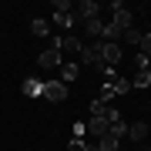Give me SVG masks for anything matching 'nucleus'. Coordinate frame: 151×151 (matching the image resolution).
Returning a JSON list of instances; mask_svg holds the SVG:
<instances>
[{
	"label": "nucleus",
	"mask_w": 151,
	"mask_h": 151,
	"mask_svg": "<svg viewBox=\"0 0 151 151\" xmlns=\"http://www.w3.org/2000/svg\"><path fill=\"white\" fill-rule=\"evenodd\" d=\"M54 50H60V57L64 54H81V40L77 37H54Z\"/></svg>",
	"instance_id": "5"
},
{
	"label": "nucleus",
	"mask_w": 151,
	"mask_h": 151,
	"mask_svg": "<svg viewBox=\"0 0 151 151\" xmlns=\"http://www.w3.org/2000/svg\"><path fill=\"white\" fill-rule=\"evenodd\" d=\"M84 30L91 34V37H97V40H101V30H104V20H101V17H94V20H87V24H84Z\"/></svg>",
	"instance_id": "15"
},
{
	"label": "nucleus",
	"mask_w": 151,
	"mask_h": 151,
	"mask_svg": "<svg viewBox=\"0 0 151 151\" xmlns=\"http://www.w3.org/2000/svg\"><path fill=\"white\" fill-rule=\"evenodd\" d=\"M84 134H87V124L77 121V124H74V138H84Z\"/></svg>",
	"instance_id": "26"
},
{
	"label": "nucleus",
	"mask_w": 151,
	"mask_h": 151,
	"mask_svg": "<svg viewBox=\"0 0 151 151\" xmlns=\"http://www.w3.org/2000/svg\"><path fill=\"white\" fill-rule=\"evenodd\" d=\"M108 134L111 138H128V124H124V118H118V121H111V128H108Z\"/></svg>",
	"instance_id": "13"
},
{
	"label": "nucleus",
	"mask_w": 151,
	"mask_h": 151,
	"mask_svg": "<svg viewBox=\"0 0 151 151\" xmlns=\"http://www.w3.org/2000/svg\"><path fill=\"white\" fill-rule=\"evenodd\" d=\"M70 10H74L70 0H54V14H70Z\"/></svg>",
	"instance_id": "21"
},
{
	"label": "nucleus",
	"mask_w": 151,
	"mask_h": 151,
	"mask_svg": "<svg viewBox=\"0 0 151 151\" xmlns=\"http://www.w3.org/2000/svg\"><path fill=\"white\" fill-rule=\"evenodd\" d=\"M97 10H101V7H97L94 0H81V7H77V14H81V20H84V24H87V20H94Z\"/></svg>",
	"instance_id": "9"
},
{
	"label": "nucleus",
	"mask_w": 151,
	"mask_h": 151,
	"mask_svg": "<svg viewBox=\"0 0 151 151\" xmlns=\"http://www.w3.org/2000/svg\"><path fill=\"white\" fill-rule=\"evenodd\" d=\"M148 84H151V70H138L131 81V87H148Z\"/></svg>",
	"instance_id": "17"
},
{
	"label": "nucleus",
	"mask_w": 151,
	"mask_h": 151,
	"mask_svg": "<svg viewBox=\"0 0 151 151\" xmlns=\"http://www.w3.org/2000/svg\"><path fill=\"white\" fill-rule=\"evenodd\" d=\"M128 138H131V141H145V138H148V124H145V121L128 124Z\"/></svg>",
	"instance_id": "10"
},
{
	"label": "nucleus",
	"mask_w": 151,
	"mask_h": 151,
	"mask_svg": "<svg viewBox=\"0 0 151 151\" xmlns=\"http://www.w3.org/2000/svg\"><path fill=\"white\" fill-rule=\"evenodd\" d=\"M134 67H138V70H148V67H151V57H145V54H134Z\"/></svg>",
	"instance_id": "24"
},
{
	"label": "nucleus",
	"mask_w": 151,
	"mask_h": 151,
	"mask_svg": "<svg viewBox=\"0 0 151 151\" xmlns=\"http://www.w3.org/2000/svg\"><path fill=\"white\" fill-rule=\"evenodd\" d=\"M81 151H97V141H94V145H91V141H84V145H81Z\"/></svg>",
	"instance_id": "27"
},
{
	"label": "nucleus",
	"mask_w": 151,
	"mask_h": 151,
	"mask_svg": "<svg viewBox=\"0 0 151 151\" xmlns=\"http://www.w3.org/2000/svg\"><path fill=\"white\" fill-rule=\"evenodd\" d=\"M81 145H84V138H70L67 141V151H81Z\"/></svg>",
	"instance_id": "25"
},
{
	"label": "nucleus",
	"mask_w": 151,
	"mask_h": 151,
	"mask_svg": "<svg viewBox=\"0 0 151 151\" xmlns=\"http://www.w3.org/2000/svg\"><path fill=\"white\" fill-rule=\"evenodd\" d=\"M67 84H60V81H44V97L47 101H54V104H60V101H67Z\"/></svg>",
	"instance_id": "1"
},
{
	"label": "nucleus",
	"mask_w": 151,
	"mask_h": 151,
	"mask_svg": "<svg viewBox=\"0 0 151 151\" xmlns=\"http://www.w3.org/2000/svg\"><path fill=\"white\" fill-rule=\"evenodd\" d=\"M124 44H128V47H138V44H141V30L138 27H131V30H124V37H121Z\"/></svg>",
	"instance_id": "16"
},
{
	"label": "nucleus",
	"mask_w": 151,
	"mask_h": 151,
	"mask_svg": "<svg viewBox=\"0 0 151 151\" xmlns=\"http://www.w3.org/2000/svg\"><path fill=\"white\" fill-rule=\"evenodd\" d=\"M138 54L151 57V34H141V44H138Z\"/></svg>",
	"instance_id": "20"
},
{
	"label": "nucleus",
	"mask_w": 151,
	"mask_h": 151,
	"mask_svg": "<svg viewBox=\"0 0 151 151\" xmlns=\"http://www.w3.org/2000/svg\"><path fill=\"white\" fill-rule=\"evenodd\" d=\"M114 64H121V44L101 40V67H114Z\"/></svg>",
	"instance_id": "3"
},
{
	"label": "nucleus",
	"mask_w": 151,
	"mask_h": 151,
	"mask_svg": "<svg viewBox=\"0 0 151 151\" xmlns=\"http://www.w3.org/2000/svg\"><path fill=\"white\" fill-rule=\"evenodd\" d=\"M108 128H111V121H108V118H91V121H87V134L97 138V141L108 134Z\"/></svg>",
	"instance_id": "6"
},
{
	"label": "nucleus",
	"mask_w": 151,
	"mask_h": 151,
	"mask_svg": "<svg viewBox=\"0 0 151 151\" xmlns=\"http://www.w3.org/2000/svg\"><path fill=\"white\" fill-rule=\"evenodd\" d=\"M111 97H118V94H114V84H108V81H104V84H101V101L108 104Z\"/></svg>",
	"instance_id": "23"
},
{
	"label": "nucleus",
	"mask_w": 151,
	"mask_h": 151,
	"mask_svg": "<svg viewBox=\"0 0 151 151\" xmlns=\"http://www.w3.org/2000/svg\"><path fill=\"white\" fill-rule=\"evenodd\" d=\"M148 151H151V148H148Z\"/></svg>",
	"instance_id": "28"
},
{
	"label": "nucleus",
	"mask_w": 151,
	"mask_h": 151,
	"mask_svg": "<svg viewBox=\"0 0 151 151\" xmlns=\"http://www.w3.org/2000/svg\"><path fill=\"white\" fill-rule=\"evenodd\" d=\"M81 64L87 67H101V40H94V44H87V47H81Z\"/></svg>",
	"instance_id": "2"
},
{
	"label": "nucleus",
	"mask_w": 151,
	"mask_h": 151,
	"mask_svg": "<svg viewBox=\"0 0 151 151\" xmlns=\"http://www.w3.org/2000/svg\"><path fill=\"white\" fill-rule=\"evenodd\" d=\"M104 114H108V104H104L101 97H97V101H91V118H104Z\"/></svg>",
	"instance_id": "18"
},
{
	"label": "nucleus",
	"mask_w": 151,
	"mask_h": 151,
	"mask_svg": "<svg viewBox=\"0 0 151 151\" xmlns=\"http://www.w3.org/2000/svg\"><path fill=\"white\" fill-rule=\"evenodd\" d=\"M24 94L27 97H44V77H27L24 81Z\"/></svg>",
	"instance_id": "7"
},
{
	"label": "nucleus",
	"mask_w": 151,
	"mask_h": 151,
	"mask_svg": "<svg viewBox=\"0 0 151 151\" xmlns=\"http://www.w3.org/2000/svg\"><path fill=\"white\" fill-rule=\"evenodd\" d=\"M30 34H34V37H47V34H50V24L44 20V17H34V20H30Z\"/></svg>",
	"instance_id": "11"
},
{
	"label": "nucleus",
	"mask_w": 151,
	"mask_h": 151,
	"mask_svg": "<svg viewBox=\"0 0 151 151\" xmlns=\"http://www.w3.org/2000/svg\"><path fill=\"white\" fill-rule=\"evenodd\" d=\"M97 151H121V141L111 138V134H104L101 141H97Z\"/></svg>",
	"instance_id": "14"
},
{
	"label": "nucleus",
	"mask_w": 151,
	"mask_h": 151,
	"mask_svg": "<svg viewBox=\"0 0 151 151\" xmlns=\"http://www.w3.org/2000/svg\"><path fill=\"white\" fill-rule=\"evenodd\" d=\"M60 64H64L60 50H44V54L37 57V67L40 70H60Z\"/></svg>",
	"instance_id": "4"
},
{
	"label": "nucleus",
	"mask_w": 151,
	"mask_h": 151,
	"mask_svg": "<svg viewBox=\"0 0 151 151\" xmlns=\"http://www.w3.org/2000/svg\"><path fill=\"white\" fill-rule=\"evenodd\" d=\"M54 24H57L60 30H67L70 24H74V14H54Z\"/></svg>",
	"instance_id": "19"
},
{
	"label": "nucleus",
	"mask_w": 151,
	"mask_h": 151,
	"mask_svg": "<svg viewBox=\"0 0 151 151\" xmlns=\"http://www.w3.org/2000/svg\"><path fill=\"white\" fill-rule=\"evenodd\" d=\"M111 24H118L121 30H131V27H134V14H131V10H118L111 17Z\"/></svg>",
	"instance_id": "8"
},
{
	"label": "nucleus",
	"mask_w": 151,
	"mask_h": 151,
	"mask_svg": "<svg viewBox=\"0 0 151 151\" xmlns=\"http://www.w3.org/2000/svg\"><path fill=\"white\" fill-rule=\"evenodd\" d=\"M131 91V81L128 77H118V81H114V94H128Z\"/></svg>",
	"instance_id": "22"
},
{
	"label": "nucleus",
	"mask_w": 151,
	"mask_h": 151,
	"mask_svg": "<svg viewBox=\"0 0 151 151\" xmlns=\"http://www.w3.org/2000/svg\"><path fill=\"white\" fill-rule=\"evenodd\" d=\"M57 74H60V77H57L60 84H70V81H74V77H77V64H67V60H64Z\"/></svg>",
	"instance_id": "12"
}]
</instances>
